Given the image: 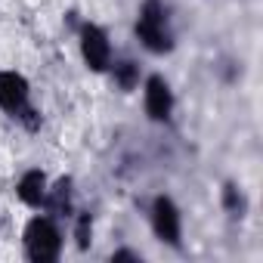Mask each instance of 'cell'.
<instances>
[{"label":"cell","instance_id":"obj_6","mask_svg":"<svg viewBox=\"0 0 263 263\" xmlns=\"http://www.w3.org/2000/svg\"><path fill=\"white\" fill-rule=\"evenodd\" d=\"M140 96H143V115L152 124H171L177 115V93L174 84L161 74V71H149L140 84Z\"/></svg>","mask_w":263,"mask_h":263},{"label":"cell","instance_id":"obj_7","mask_svg":"<svg viewBox=\"0 0 263 263\" xmlns=\"http://www.w3.org/2000/svg\"><path fill=\"white\" fill-rule=\"evenodd\" d=\"M44 214L56 217L59 223H68L71 214L78 211V189H74V177L71 174H62L56 180H50V189H47V201L41 208Z\"/></svg>","mask_w":263,"mask_h":263},{"label":"cell","instance_id":"obj_12","mask_svg":"<svg viewBox=\"0 0 263 263\" xmlns=\"http://www.w3.org/2000/svg\"><path fill=\"white\" fill-rule=\"evenodd\" d=\"M146 257L140 254V251H134V248H127V245H121V248H115L111 254H108V263H143Z\"/></svg>","mask_w":263,"mask_h":263},{"label":"cell","instance_id":"obj_9","mask_svg":"<svg viewBox=\"0 0 263 263\" xmlns=\"http://www.w3.org/2000/svg\"><path fill=\"white\" fill-rule=\"evenodd\" d=\"M105 78L111 81V87H115L118 93H137L140 84H143V78H146V71H143V65H140L137 59H130V56H115L111 65H108V71H105Z\"/></svg>","mask_w":263,"mask_h":263},{"label":"cell","instance_id":"obj_8","mask_svg":"<svg viewBox=\"0 0 263 263\" xmlns=\"http://www.w3.org/2000/svg\"><path fill=\"white\" fill-rule=\"evenodd\" d=\"M50 174L44 167H25L16 177V198L28 208V211H41L47 201V189H50Z\"/></svg>","mask_w":263,"mask_h":263},{"label":"cell","instance_id":"obj_4","mask_svg":"<svg viewBox=\"0 0 263 263\" xmlns=\"http://www.w3.org/2000/svg\"><path fill=\"white\" fill-rule=\"evenodd\" d=\"M74 37H78V56H81L84 68L90 74H105L115 59V44H111V34L105 31V25H99L93 19H81L74 25Z\"/></svg>","mask_w":263,"mask_h":263},{"label":"cell","instance_id":"obj_3","mask_svg":"<svg viewBox=\"0 0 263 263\" xmlns=\"http://www.w3.org/2000/svg\"><path fill=\"white\" fill-rule=\"evenodd\" d=\"M62 254H65V226L56 217L34 211L22 226V257L28 263H59Z\"/></svg>","mask_w":263,"mask_h":263},{"label":"cell","instance_id":"obj_11","mask_svg":"<svg viewBox=\"0 0 263 263\" xmlns=\"http://www.w3.org/2000/svg\"><path fill=\"white\" fill-rule=\"evenodd\" d=\"M71 232H68V238L74 241V248L81 251V254H87L90 248H93V235H96V220H93V214L90 211H84V208H78L74 214H71Z\"/></svg>","mask_w":263,"mask_h":263},{"label":"cell","instance_id":"obj_10","mask_svg":"<svg viewBox=\"0 0 263 263\" xmlns=\"http://www.w3.org/2000/svg\"><path fill=\"white\" fill-rule=\"evenodd\" d=\"M220 208H223V214L229 220L241 223L248 217V211H251V198H248L245 186L235 183V180H223V186H220Z\"/></svg>","mask_w":263,"mask_h":263},{"label":"cell","instance_id":"obj_5","mask_svg":"<svg viewBox=\"0 0 263 263\" xmlns=\"http://www.w3.org/2000/svg\"><path fill=\"white\" fill-rule=\"evenodd\" d=\"M146 220H149L155 241H161L164 248L183 251V208L177 204L174 195H167V192L152 195V201L146 208Z\"/></svg>","mask_w":263,"mask_h":263},{"label":"cell","instance_id":"obj_1","mask_svg":"<svg viewBox=\"0 0 263 263\" xmlns=\"http://www.w3.org/2000/svg\"><path fill=\"white\" fill-rule=\"evenodd\" d=\"M134 37L155 59H164L177 50V25L167 0H140L134 16Z\"/></svg>","mask_w":263,"mask_h":263},{"label":"cell","instance_id":"obj_2","mask_svg":"<svg viewBox=\"0 0 263 263\" xmlns=\"http://www.w3.org/2000/svg\"><path fill=\"white\" fill-rule=\"evenodd\" d=\"M0 111L28 134H37L44 127V115L34 105L31 81L16 68H0Z\"/></svg>","mask_w":263,"mask_h":263}]
</instances>
